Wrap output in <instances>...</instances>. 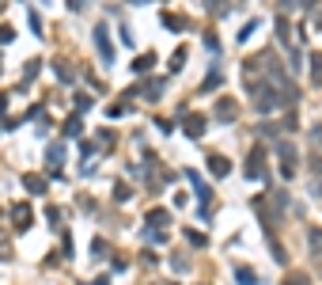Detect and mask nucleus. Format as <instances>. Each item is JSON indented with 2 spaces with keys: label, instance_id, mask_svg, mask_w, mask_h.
I'll list each match as a JSON object with an SVG mask.
<instances>
[{
  "label": "nucleus",
  "instance_id": "8",
  "mask_svg": "<svg viewBox=\"0 0 322 285\" xmlns=\"http://www.w3.org/2000/svg\"><path fill=\"white\" fill-rule=\"evenodd\" d=\"M152 65H155V53H152V50H144V53H140V57L133 61V65H129V69H133L136 76H144V72L152 69Z\"/></svg>",
  "mask_w": 322,
  "mask_h": 285
},
{
  "label": "nucleus",
  "instance_id": "26",
  "mask_svg": "<svg viewBox=\"0 0 322 285\" xmlns=\"http://www.w3.org/2000/svg\"><path fill=\"white\" fill-rule=\"evenodd\" d=\"M114 198H118V202H129V198H133V190H129V186H125V182H121V186H118V190H114Z\"/></svg>",
  "mask_w": 322,
  "mask_h": 285
},
{
  "label": "nucleus",
  "instance_id": "23",
  "mask_svg": "<svg viewBox=\"0 0 322 285\" xmlns=\"http://www.w3.org/2000/svg\"><path fill=\"white\" fill-rule=\"evenodd\" d=\"M144 240H148V243H163V240H167V236H163L159 228H144Z\"/></svg>",
  "mask_w": 322,
  "mask_h": 285
},
{
  "label": "nucleus",
  "instance_id": "9",
  "mask_svg": "<svg viewBox=\"0 0 322 285\" xmlns=\"http://www.w3.org/2000/svg\"><path fill=\"white\" fill-rule=\"evenodd\" d=\"M209 171L216 175V179H224V175L231 171V160H224V156H209Z\"/></svg>",
  "mask_w": 322,
  "mask_h": 285
},
{
  "label": "nucleus",
  "instance_id": "18",
  "mask_svg": "<svg viewBox=\"0 0 322 285\" xmlns=\"http://www.w3.org/2000/svg\"><path fill=\"white\" fill-rule=\"evenodd\" d=\"M311 76L314 84H322V53H311Z\"/></svg>",
  "mask_w": 322,
  "mask_h": 285
},
{
  "label": "nucleus",
  "instance_id": "12",
  "mask_svg": "<svg viewBox=\"0 0 322 285\" xmlns=\"http://www.w3.org/2000/svg\"><path fill=\"white\" fill-rule=\"evenodd\" d=\"M235 281L239 285H258V274L250 266H235Z\"/></svg>",
  "mask_w": 322,
  "mask_h": 285
},
{
  "label": "nucleus",
  "instance_id": "21",
  "mask_svg": "<svg viewBox=\"0 0 322 285\" xmlns=\"http://www.w3.org/2000/svg\"><path fill=\"white\" fill-rule=\"evenodd\" d=\"M212 87H220V69H212V72H209V80L201 84V91H212Z\"/></svg>",
  "mask_w": 322,
  "mask_h": 285
},
{
  "label": "nucleus",
  "instance_id": "34",
  "mask_svg": "<svg viewBox=\"0 0 322 285\" xmlns=\"http://www.w3.org/2000/svg\"><path fill=\"white\" fill-rule=\"evenodd\" d=\"M80 156H84V160H87V156H95V145H91V141H84V145H80Z\"/></svg>",
  "mask_w": 322,
  "mask_h": 285
},
{
  "label": "nucleus",
  "instance_id": "35",
  "mask_svg": "<svg viewBox=\"0 0 322 285\" xmlns=\"http://www.w3.org/2000/svg\"><path fill=\"white\" fill-rule=\"evenodd\" d=\"M8 111V95H0V114Z\"/></svg>",
  "mask_w": 322,
  "mask_h": 285
},
{
  "label": "nucleus",
  "instance_id": "31",
  "mask_svg": "<svg viewBox=\"0 0 322 285\" xmlns=\"http://www.w3.org/2000/svg\"><path fill=\"white\" fill-rule=\"evenodd\" d=\"M299 69H303V53L292 50V72H299Z\"/></svg>",
  "mask_w": 322,
  "mask_h": 285
},
{
  "label": "nucleus",
  "instance_id": "20",
  "mask_svg": "<svg viewBox=\"0 0 322 285\" xmlns=\"http://www.w3.org/2000/svg\"><path fill=\"white\" fill-rule=\"evenodd\" d=\"M182 61H186V50H182V46H178V50L171 53V72H178V69H182Z\"/></svg>",
  "mask_w": 322,
  "mask_h": 285
},
{
  "label": "nucleus",
  "instance_id": "17",
  "mask_svg": "<svg viewBox=\"0 0 322 285\" xmlns=\"http://www.w3.org/2000/svg\"><path fill=\"white\" fill-rule=\"evenodd\" d=\"M163 87H167L163 80H148V87H144V91H148V99H152V103H155V99L163 95Z\"/></svg>",
  "mask_w": 322,
  "mask_h": 285
},
{
  "label": "nucleus",
  "instance_id": "25",
  "mask_svg": "<svg viewBox=\"0 0 322 285\" xmlns=\"http://www.w3.org/2000/svg\"><path fill=\"white\" fill-rule=\"evenodd\" d=\"M72 103H76V111H91V95H76Z\"/></svg>",
  "mask_w": 322,
  "mask_h": 285
},
{
  "label": "nucleus",
  "instance_id": "10",
  "mask_svg": "<svg viewBox=\"0 0 322 285\" xmlns=\"http://www.w3.org/2000/svg\"><path fill=\"white\" fill-rule=\"evenodd\" d=\"M23 186L31 190V194H46V175H23Z\"/></svg>",
  "mask_w": 322,
  "mask_h": 285
},
{
  "label": "nucleus",
  "instance_id": "13",
  "mask_svg": "<svg viewBox=\"0 0 322 285\" xmlns=\"http://www.w3.org/2000/svg\"><path fill=\"white\" fill-rule=\"evenodd\" d=\"M12 217H16L19 228H31V209H27V206H16V209H12Z\"/></svg>",
  "mask_w": 322,
  "mask_h": 285
},
{
  "label": "nucleus",
  "instance_id": "5",
  "mask_svg": "<svg viewBox=\"0 0 322 285\" xmlns=\"http://www.w3.org/2000/svg\"><path fill=\"white\" fill-rule=\"evenodd\" d=\"M239 114V107H235V99H231V95H224L220 103H216V111H212V118L216 122H231Z\"/></svg>",
  "mask_w": 322,
  "mask_h": 285
},
{
  "label": "nucleus",
  "instance_id": "1",
  "mask_svg": "<svg viewBox=\"0 0 322 285\" xmlns=\"http://www.w3.org/2000/svg\"><path fill=\"white\" fill-rule=\"evenodd\" d=\"M254 107H258L262 114H273L277 107H284V99H280V91H277L273 84H262V87H258V99H254Z\"/></svg>",
  "mask_w": 322,
  "mask_h": 285
},
{
  "label": "nucleus",
  "instance_id": "33",
  "mask_svg": "<svg viewBox=\"0 0 322 285\" xmlns=\"http://www.w3.org/2000/svg\"><path fill=\"white\" fill-rule=\"evenodd\" d=\"M46 217H50V225H53V228L61 225V209H53V206H50V209H46Z\"/></svg>",
  "mask_w": 322,
  "mask_h": 285
},
{
  "label": "nucleus",
  "instance_id": "27",
  "mask_svg": "<svg viewBox=\"0 0 322 285\" xmlns=\"http://www.w3.org/2000/svg\"><path fill=\"white\" fill-rule=\"evenodd\" d=\"M106 114H110V118H121V114H125V103H110V107H106Z\"/></svg>",
  "mask_w": 322,
  "mask_h": 285
},
{
  "label": "nucleus",
  "instance_id": "29",
  "mask_svg": "<svg viewBox=\"0 0 322 285\" xmlns=\"http://www.w3.org/2000/svg\"><path fill=\"white\" fill-rule=\"evenodd\" d=\"M12 38H16V31H12V27H0V46H8Z\"/></svg>",
  "mask_w": 322,
  "mask_h": 285
},
{
  "label": "nucleus",
  "instance_id": "4",
  "mask_svg": "<svg viewBox=\"0 0 322 285\" xmlns=\"http://www.w3.org/2000/svg\"><path fill=\"white\" fill-rule=\"evenodd\" d=\"M186 179L194 182V194L201 198V206H209V202H212V186H205V179L194 171V167H186Z\"/></svg>",
  "mask_w": 322,
  "mask_h": 285
},
{
  "label": "nucleus",
  "instance_id": "2",
  "mask_svg": "<svg viewBox=\"0 0 322 285\" xmlns=\"http://www.w3.org/2000/svg\"><path fill=\"white\" fill-rule=\"evenodd\" d=\"M95 50H99L102 65H114V46H110V31H106V23L95 27Z\"/></svg>",
  "mask_w": 322,
  "mask_h": 285
},
{
  "label": "nucleus",
  "instance_id": "22",
  "mask_svg": "<svg viewBox=\"0 0 322 285\" xmlns=\"http://www.w3.org/2000/svg\"><path fill=\"white\" fill-rule=\"evenodd\" d=\"M269 247H273V259H277V262H280V266H284V262H288V251L280 247V243H277V240H273V243H269Z\"/></svg>",
  "mask_w": 322,
  "mask_h": 285
},
{
  "label": "nucleus",
  "instance_id": "28",
  "mask_svg": "<svg viewBox=\"0 0 322 285\" xmlns=\"http://www.w3.org/2000/svg\"><path fill=\"white\" fill-rule=\"evenodd\" d=\"M186 240L194 243V247H205V236H201V232H194V228H190V232H186Z\"/></svg>",
  "mask_w": 322,
  "mask_h": 285
},
{
  "label": "nucleus",
  "instance_id": "3",
  "mask_svg": "<svg viewBox=\"0 0 322 285\" xmlns=\"http://www.w3.org/2000/svg\"><path fill=\"white\" fill-rule=\"evenodd\" d=\"M243 175H246V179H269V175H265V152H262V148H254V152L246 156Z\"/></svg>",
  "mask_w": 322,
  "mask_h": 285
},
{
  "label": "nucleus",
  "instance_id": "24",
  "mask_svg": "<svg viewBox=\"0 0 322 285\" xmlns=\"http://www.w3.org/2000/svg\"><path fill=\"white\" fill-rule=\"evenodd\" d=\"M57 76L65 80V84H72V76H76V72H72V69H68V65H65V61H61V65H57Z\"/></svg>",
  "mask_w": 322,
  "mask_h": 285
},
{
  "label": "nucleus",
  "instance_id": "6",
  "mask_svg": "<svg viewBox=\"0 0 322 285\" xmlns=\"http://www.w3.org/2000/svg\"><path fill=\"white\" fill-rule=\"evenodd\" d=\"M46 164L53 167V175L61 171V164H65V145H61V141H53V145L46 148Z\"/></svg>",
  "mask_w": 322,
  "mask_h": 285
},
{
  "label": "nucleus",
  "instance_id": "30",
  "mask_svg": "<svg viewBox=\"0 0 322 285\" xmlns=\"http://www.w3.org/2000/svg\"><path fill=\"white\" fill-rule=\"evenodd\" d=\"M284 285H311V277H307V274H292Z\"/></svg>",
  "mask_w": 322,
  "mask_h": 285
},
{
  "label": "nucleus",
  "instance_id": "14",
  "mask_svg": "<svg viewBox=\"0 0 322 285\" xmlns=\"http://www.w3.org/2000/svg\"><path fill=\"white\" fill-rule=\"evenodd\" d=\"M65 133H68V137H80V133H84V122H80V114H72V118L65 122Z\"/></svg>",
  "mask_w": 322,
  "mask_h": 285
},
{
  "label": "nucleus",
  "instance_id": "11",
  "mask_svg": "<svg viewBox=\"0 0 322 285\" xmlns=\"http://www.w3.org/2000/svg\"><path fill=\"white\" fill-rule=\"evenodd\" d=\"M167 221H171V213H167V209H152V213L144 217V228H163Z\"/></svg>",
  "mask_w": 322,
  "mask_h": 285
},
{
  "label": "nucleus",
  "instance_id": "7",
  "mask_svg": "<svg viewBox=\"0 0 322 285\" xmlns=\"http://www.w3.org/2000/svg\"><path fill=\"white\" fill-rule=\"evenodd\" d=\"M205 130H209V118H205V114H190L186 118V133L190 137H201Z\"/></svg>",
  "mask_w": 322,
  "mask_h": 285
},
{
  "label": "nucleus",
  "instance_id": "16",
  "mask_svg": "<svg viewBox=\"0 0 322 285\" xmlns=\"http://www.w3.org/2000/svg\"><path fill=\"white\" fill-rule=\"evenodd\" d=\"M307 240H311L314 255H322V228H307Z\"/></svg>",
  "mask_w": 322,
  "mask_h": 285
},
{
  "label": "nucleus",
  "instance_id": "19",
  "mask_svg": "<svg viewBox=\"0 0 322 285\" xmlns=\"http://www.w3.org/2000/svg\"><path fill=\"white\" fill-rule=\"evenodd\" d=\"M38 69H42V61H27V69H23V84H31V80L38 76Z\"/></svg>",
  "mask_w": 322,
  "mask_h": 285
},
{
  "label": "nucleus",
  "instance_id": "32",
  "mask_svg": "<svg viewBox=\"0 0 322 285\" xmlns=\"http://www.w3.org/2000/svg\"><path fill=\"white\" fill-rule=\"evenodd\" d=\"M91 255H95V259H102V255H106V243L95 240V243H91Z\"/></svg>",
  "mask_w": 322,
  "mask_h": 285
},
{
  "label": "nucleus",
  "instance_id": "15",
  "mask_svg": "<svg viewBox=\"0 0 322 285\" xmlns=\"http://www.w3.org/2000/svg\"><path fill=\"white\" fill-rule=\"evenodd\" d=\"M163 27H171V31H186V19H182V16H171V12H163Z\"/></svg>",
  "mask_w": 322,
  "mask_h": 285
}]
</instances>
